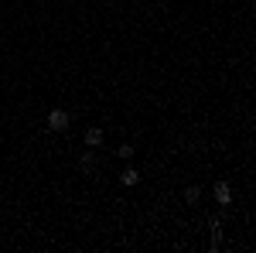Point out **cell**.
Returning a JSON list of instances; mask_svg holds the SVG:
<instances>
[{
  "instance_id": "obj_1",
  "label": "cell",
  "mask_w": 256,
  "mask_h": 253,
  "mask_svg": "<svg viewBox=\"0 0 256 253\" xmlns=\"http://www.w3.org/2000/svg\"><path fill=\"white\" fill-rule=\"evenodd\" d=\"M44 127H48V130H55V134L68 130V127H72V117H68V110H62V106L48 110V117H44Z\"/></svg>"
},
{
  "instance_id": "obj_2",
  "label": "cell",
  "mask_w": 256,
  "mask_h": 253,
  "mask_svg": "<svg viewBox=\"0 0 256 253\" xmlns=\"http://www.w3.org/2000/svg\"><path fill=\"white\" fill-rule=\"evenodd\" d=\"M212 198H216V205H232V188H229V181H216L212 185Z\"/></svg>"
},
{
  "instance_id": "obj_3",
  "label": "cell",
  "mask_w": 256,
  "mask_h": 253,
  "mask_svg": "<svg viewBox=\"0 0 256 253\" xmlns=\"http://www.w3.org/2000/svg\"><path fill=\"white\" fill-rule=\"evenodd\" d=\"M82 140H86V147H92V151H99V147H102V130H99V127H89Z\"/></svg>"
},
{
  "instance_id": "obj_4",
  "label": "cell",
  "mask_w": 256,
  "mask_h": 253,
  "mask_svg": "<svg viewBox=\"0 0 256 253\" xmlns=\"http://www.w3.org/2000/svg\"><path fill=\"white\" fill-rule=\"evenodd\" d=\"M120 185H123V188H134V185H140V171H137V168H123Z\"/></svg>"
},
{
  "instance_id": "obj_5",
  "label": "cell",
  "mask_w": 256,
  "mask_h": 253,
  "mask_svg": "<svg viewBox=\"0 0 256 253\" xmlns=\"http://www.w3.org/2000/svg\"><path fill=\"white\" fill-rule=\"evenodd\" d=\"M92 168H96V151H92V147H89V151H86V154L79 157V171H86V175H89V171H92Z\"/></svg>"
},
{
  "instance_id": "obj_6",
  "label": "cell",
  "mask_w": 256,
  "mask_h": 253,
  "mask_svg": "<svg viewBox=\"0 0 256 253\" xmlns=\"http://www.w3.org/2000/svg\"><path fill=\"white\" fill-rule=\"evenodd\" d=\"M184 202H188V205H198V202H202V188H198V185L184 188Z\"/></svg>"
},
{
  "instance_id": "obj_7",
  "label": "cell",
  "mask_w": 256,
  "mask_h": 253,
  "mask_svg": "<svg viewBox=\"0 0 256 253\" xmlns=\"http://www.w3.org/2000/svg\"><path fill=\"white\" fill-rule=\"evenodd\" d=\"M116 157L130 161V157H134V147H130V144H120V147H116Z\"/></svg>"
}]
</instances>
